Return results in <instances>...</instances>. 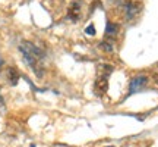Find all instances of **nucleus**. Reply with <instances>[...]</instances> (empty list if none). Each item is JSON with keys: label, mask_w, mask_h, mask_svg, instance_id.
Masks as SVG:
<instances>
[{"label": "nucleus", "mask_w": 158, "mask_h": 147, "mask_svg": "<svg viewBox=\"0 0 158 147\" xmlns=\"http://www.w3.org/2000/svg\"><path fill=\"white\" fill-rule=\"evenodd\" d=\"M148 84V77L147 75H138L135 78H132L130 81V85H129V93L133 94L136 91H139L141 88H143L145 85Z\"/></svg>", "instance_id": "nucleus-1"}, {"label": "nucleus", "mask_w": 158, "mask_h": 147, "mask_svg": "<svg viewBox=\"0 0 158 147\" xmlns=\"http://www.w3.org/2000/svg\"><path fill=\"white\" fill-rule=\"evenodd\" d=\"M107 90H108V81L107 79L104 78V77L97 79L95 84H94V91H95L97 96H102Z\"/></svg>", "instance_id": "nucleus-2"}, {"label": "nucleus", "mask_w": 158, "mask_h": 147, "mask_svg": "<svg viewBox=\"0 0 158 147\" xmlns=\"http://www.w3.org/2000/svg\"><path fill=\"white\" fill-rule=\"evenodd\" d=\"M139 5L138 3H133V2H129V3H126L124 5V12H126V19H133L135 15L138 13V9Z\"/></svg>", "instance_id": "nucleus-3"}, {"label": "nucleus", "mask_w": 158, "mask_h": 147, "mask_svg": "<svg viewBox=\"0 0 158 147\" xmlns=\"http://www.w3.org/2000/svg\"><path fill=\"white\" fill-rule=\"evenodd\" d=\"M118 33V25L114 24L113 21H108L107 22V27H106V35L107 37H113Z\"/></svg>", "instance_id": "nucleus-4"}, {"label": "nucleus", "mask_w": 158, "mask_h": 147, "mask_svg": "<svg viewBox=\"0 0 158 147\" xmlns=\"http://www.w3.org/2000/svg\"><path fill=\"white\" fill-rule=\"evenodd\" d=\"M7 77L10 79V84L15 85L18 82V79H19V72L15 68H9L7 69Z\"/></svg>", "instance_id": "nucleus-5"}, {"label": "nucleus", "mask_w": 158, "mask_h": 147, "mask_svg": "<svg viewBox=\"0 0 158 147\" xmlns=\"http://www.w3.org/2000/svg\"><path fill=\"white\" fill-rule=\"evenodd\" d=\"M79 5L78 3H73V6L69 9V16L72 18V19H78V16H79Z\"/></svg>", "instance_id": "nucleus-6"}, {"label": "nucleus", "mask_w": 158, "mask_h": 147, "mask_svg": "<svg viewBox=\"0 0 158 147\" xmlns=\"http://www.w3.org/2000/svg\"><path fill=\"white\" fill-rule=\"evenodd\" d=\"M101 47L106 51H108V53H113V51H114L113 41H107V40H104V41H101Z\"/></svg>", "instance_id": "nucleus-7"}, {"label": "nucleus", "mask_w": 158, "mask_h": 147, "mask_svg": "<svg viewBox=\"0 0 158 147\" xmlns=\"http://www.w3.org/2000/svg\"><path fill=\"white\" fill-rule=\"evenodd\" d=\"M100 71H101L102 74H106V75H108V74L113 72V66H110V65H102V66H100Z\"/></svg>", "instance_id": "nucleus-8"}, {"label": "nucleus", "mask_w": 158, "mask_h": 147, "mask_svg": "<svg viewBox=\"0 0 158 147\" xmlns=\"http://www.w3.org/2000/svg\"><path fill=\"white\" fill-rule=\"evenodd\" d=\"M85 31H86V34H89V35H94V34H95V28H94V25H89V27L85 29Z\"/></svg>", "instance_id": "nucleus-9"}, {"label": "nucleus", "mask_w": 158, "mask_h": 147, "mask_svg": "<svg viewBox=\"0 0 158 147\" xmlns=\"http://www.w3.org/2000/svg\"><path fill=\"white\" fill-rule=\"evenodd\" d=\"M0 105H3V99L2 97H0Z\"/></svg>", "instance_id": "nucleus-10"}, {"label": "nucleus", "mask_w": 158, "mask_h": 147, "mask_svg": "<svg viewBox=\"0 0 158 147\" xmlns=\"http://www.w3.org/2000/svg\"><path fill=\"white\" fill-rule=\"evenodd\" d=\"M108 147H114V146H108Z\"/></svg>", "instance_id": "nucleus-11"}]
</instances>
